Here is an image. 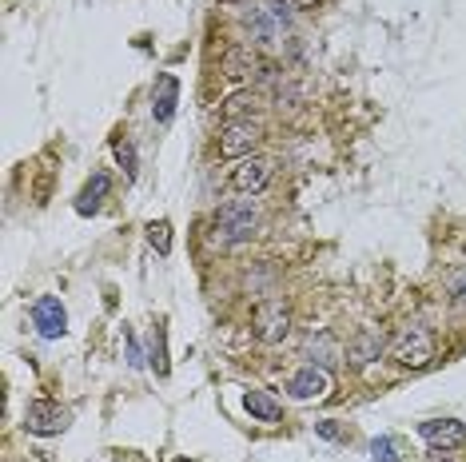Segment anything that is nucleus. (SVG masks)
Returning <instances> with one entry per match:
<instances>
[{"mask_svg": "<svg viewBox=\"0 0 466 462\" xmlns=\"http://www.w3.org/2000/svg\"><path fill=\"white\" fill-rule=\"evenodd\" d=\"M259 231V207L256 199H231V204L219 207L216 216V239L219 244H243V239H251Z\"/></svg>", "mask_w": 466, "mask_h": 462, "instance_id": "f257e3e1", "label": "nucleus"}, {"mask_svg": "<svg viewBox=\"0 0 466 462\" xmlns=\"http://www.w3.org/2000/svg\"><path fill=\"white\" fill-rule=\"evenodd\" d=\"M390 359L399 367H410V371H419V367H427L434 359V339L427 327H419V323H410V327H402L395 339H390Z\"/></svg>", "mask_w": 466, "mask_h": 462, "instance_id": "f03ea898", "label": "nucleus"}, {"mask_svg": "<svg viewBox=\"0 0 466 462\" xmlns=\"http://www.w3.org/2000/svg\"><path fill=\"white\" fill-rule=\"evenodd\" d=\"M259 140H263V128L256 120H228L224 128H219V156H228V160H248V156L259 148Z\"/></svg>", "mask_w": 466, "mask_h": 462, "instance_id": "7ed1b4c3", "label": "nucleus"}, {"mask_svg": "<svg viewBox=\"0 0 466 462\" xmlns=\"http://www.w3.org/2000/svg\"><path fill=\"white\" fill-rule=\"evenodd\" d=\"M271 180H275V160H268V156H248V160H239L231 167V187L243 196L263 192Z\"/></svg>", "mask_w": 466, "mask_h": 462, "instance_id": "20e7f679", "label": "nucleus"}, {"mask_svg": "<svg viewBox=\"0 0 466 462\" xmlns=\"http://www.w3.org/2000/svg\"><path fill=\"white\" fill-rule=\"evenodd\" d=\"M68 423H72V415L60 403H48V398H40V403H28V411H25L28 435H40V438L60 435V430H68Z\"/></svg>", "mask_w": 466, "mask_h": 462, "instance_id": "39448f33", "label": "nucleus"}, {"mask_svg": "<svg viewBox=\"0 0 466 462\" xmlns=\"http://www.w3.org/2000/svg\"><path fill=\"white\" fill-rule=\"evenodd\" d=\"M256 335L263 343H283L288 339V331H291V315L288 307H283V299H268V303H259V311H256Z\"/></svg>", "mask_w": 466, "mask_h": 462, "instance_id": "423d86ee", "label": "nucleus"}, {"mask_svg": "<svg viewBox=\"0 0 466 462\" xmlns=\"http://www.w3.org/2000/svg\"><path fill=\"white\" fill-rule=\"evenodd\" d=\"M33 323H36V331L45 335V339H60V335L68 331V311H65V303H60L56 296H40L33 303Z\"/></svg>", "mask_w": 466, "mask_h": 462, "instance_id": "0eeeda50", "label": "nucleus"}, {"mask_svg": "<svg viewBox=\"0 0 466 462\" xmlns=\"http://www.w3.org/2000/svg\"><path fill=\"white\" fill-rule=\"evenodd\" d=\"M331 391V375L323 371V367H303V371H295L288 379V395L299 398V403H311V398H327Z\"/></svg>", "mask_w": 466, "mask_h": 462, "instance_id": "6e6552de", "label": "nucleus"}, {"mask_svg": "<svg viewBox=\"0 0 466 462\" xmlns=\"http://www.w3.org/2000/svg\"><path fill=\"white\" fill-rule=\"evenodd\" d=\"M419 435L434 450H454L466 443V423H459V418H431V423H419Z\"/></svg>", "mask_w": 466, "mask_h": 462, "instance_id": "1a4fd4ad", "label": "nucleus"}, {"mask_svg": "<svg viewBox=\"0 0 466 462\" xmlns=\"http://www.w3.org/2000/svg\"><path fill=\"white\" fill-rule=\"evenodd\" d=\"M176 100H179V80L172 72H164L160 80H156V92H152V116L156 124H167L176 116Z\"/></svg>", "mask_w": 466, "mask_h": 462, "instance_id": "9d476101", "label": "nucleus"}, {"mask_svg": "<svg viewBox=\"0 0 466 462\" xmlns=\"http://www.w3.org/2000/svg\"><path fill=\"white\" fill-rule=\"evenodd\" d=\"M108 192H112V176H108V172H96L88 184H84V192H80V199H76V212H80V216H96Z\"/></svg>", "mask_w": 466, "mask_h": 462, "instance_id": "9b49d317", "label": "nucleus"}, {"mask_svg": "<svg viewBox=\"0 0 466 462\" xmlns=\"http://www.w3.org/2000/svg\"><path fill=\"white\" fill-rule=\"evenodd\" d=\"M243 407H248V415L259 418V423H279L283 418V407L271 398V391H248L243 395Z\"/></svg>", "mask_w": 466, "mask_h": 462, "instance_id": "f8f14e48", "label": "nucleus"}, {"mask_svg": "<svg viewBox=\"0 0 466 462\" xmlns=\"http://www.w3.org/2000/svg\"><path fill=\"white\" fill-rule=\"evenodd\" d=\"M263 65H259V56L251 48H231V52H224V76H256Z\"/></svg>", "mask_w": 466, "mask_h": 462, "instance_id": "ddd939ff", "label": "nucleus"}, {"mask_svg": "<svg viewBox=\"0 0 466 462\" xmlns=\"http://www.w3.org/2000/svg\"><path fill=\"white\" fill-rule=\"evenodd\" d=\"M259 108V92H236V96H228L224 104V116L228 120H251L248 112Z\"/></svg>", "mask_w": 466, "mask_h": 462, "instance_id": "4468645a", "label": "nucleus"}, {"mask_svg": "<svg viewBox=\"0 0 466 462\" xmlns=\"http://www.w3.org/2000/svg\"><path fill=\"white\" fill-rule=\"evenodd\" d=\"M147 244H152L160 256L172 251V224L167 219H156V224H147Z\"/></svg>", "mask_w": 466, "mask_h": 462, "instance_id": "2eb2a0df", "label": "nucleus"}, {"mask_svg": "<svg viewBox=\"0 0 466 462\" xmlns=\"http://www.w3.org/2000/svg\"><path fill=\"white\" fill-rule=\"evenodd\" d=\"M315 351H319V359H315V363H319L323 371H327V367H331V363L339 359V351H335L331 335H319V339H311V343H307V355H315Z\"/></svg>", "mask_w": 466, "mask_h": 462, "instance_id": "dca6fc26", "label": "nucleus"}, {"mask_svg": "<svg viewBox=\"0 0 466 462\" xmlns=\"http://www.w3.org/2000/svg\"><path fill=\"white\" fill-rule=\"evenodd\" d=\"M379 351H383V343H379L375 335H363V339H359V343L351 346V359H355V363H370Z\"/></svg>", "mask_w": 466, "mask_h": 462, "instance_id": "f3484780", "label": "nucleus"}, {"mask_svg": "<svg viewBox=\"0 0 466 462\" xmlns=\"http://www.w3.org/2000/svg\"><path fill=\"white\" fill-rule=\"evenodd\" d=\"M370 458L375 462H402L399 458V443L395 438H375V443H370Z\"/></svg>", "mask_w": 466, "mask_h": 462, "instance_id": "a211bd4d", "label": "nucleus"}, {"mask_svg": "<svg viewBox=\"0 0 466 462\" xmlns=\"http://www.w3.org/2000/svg\"><path fill=\"white\" fill-rule=\"evenodd\" d=\"M152 367H156V375H167V355H164V323H156V335H152Z\"/></svg>", "mask_w": 466, "mask_h": 462, "instance_id": "6ab92c4d", "label": "nucleus"}, {"mask_svg": "<svg viewBox=\"0 0 466 462\" xmlns=\"http://www.w3.org/2000/svg\"><path fill=\"white\" fill-rule=\"evenodd\" d=\"M116 160L124 164V172H128V176H136V148L128 140H116Z\"/></svg>", "mask_w": 466, "mask_h": 462, "instance_id": "aec40b11", "label": "nucleus"}, {"mask_svg": "<svg viewBox=\"0 0 466 462\" xmlns=\"http://www.w3.org/2000/svg\"><path fill=\"white\" fill-rule=\"evenodd\" d=\"M451 299L459 303V307H466V271H462V276L451 283Z\"/></svg>", "mask_w": 466, "mask_h": 462, "instance_id": "412c9836", "label": "nucleus"}, {"mask_svg": "<svg viewBox=\"0 0 466 462\" xmlns=\"http://www.w3.org/2000/svg\"><path fill=\"white\" fill-rule=\"evenodd\" d=\"M291 8H299V13H311V8H319V0H288Z\"/></svg>", "mask_w": 466, "mask_h": 462, "instance_id": "4be33fe9", "label": "nucleus"}, {"mask_svg": "<svg viewBox=\"0 0 466 462\" xmlns=\"http://www.w3.org/2000/svg\"><path fill=\"white\" fill-rule=\"evenodd\" d=\"M319 435L323 438H339V427L335 423H319Z\"/></svg>", "mask_w": 466, "mask_h": 462, "instance_id": "5701e85b", "label": "nucleus"}, {"mask_svg": "<svg viewBox=\"0 0 466 462\" xmlns=\"http://www.w3.org/2000/svg\"><path fill=\"white\" fill-rule=\"evenodd\" d=\"M176 462H192V458H176Z\"/></svg>", "mask_w": 466, "mask_h": 462, "instance_id": "b1692460", "label": "nucleus"}]
</instances>
